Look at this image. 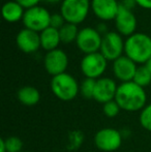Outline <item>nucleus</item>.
<instances>
[{
	"label": "nucleus",
	"instance_id": "obj_1",
	"mask_svg": "<svg viewBox=\"0 0 151 152\" xmlns=\"http://www.w3.org/2000/svg\"><path fill=\"white\" fill-rule=\"evenodd\" d=\"M115 100L121 110L126 112L142 111L146 106L147 95L143 87L137 85L135 82L121 83L117 88Z\"/></svg>",
	"mask_w": 151,
	"mask_h": 152
},
{
	"label": "nucleus",
	"instance_id": "obj_2",
	"mask_svg": "<svg viewBox=\"0 0 151 152\" xmlns=\"http://www.w3.org/2000/svg\"><path fill=\"white\" fill-rule=\"evenodd\" d=\"M124 53L136 63L145 64L151 58V37L145 33H133L125 40Z\"/></svg>",
	"mask_w": 151,
	"mask_h": 152
},
{
	"label": "nucleus",
	"instance_id": "obj_3",
	"mask_svg": "<svg viewBox=\"0 0 151 152\" xmlns=\"http://www.w3.org/2000/svg\"><path fill=\"white\" fill-rule=\"evenodd\" d=\"M50 87L53 94L63 102L73 100L80 93V85L76 79L67 72L52 77Z\"/></svg>",
	"mask_w": 151,
	"mask_h": 152
},
{
	"label": "nucleus",
	"instance_id": "obj_4",
	"mask_svg": "<svg viewBox=\"0 0 151 152\" xmlns=\"http://www.w3.org/2000/svg\"><path fill=\"white\" fill-rule=\"evenodd\" d=\"M89 8V0H63L60 7V14L67 23L77 25L86 19Z\"/></svg>",
	"mask_w": 151,
	"mask_h": 152
},
{
	"label": "nucleus",
	"instance_id": "obj_5",
	"mask_svg": "<svg viewBox=\"0 0 151 152\" xmlns=\"http://www.w3.org/2000/svg\"><path fill=\"white\" fill-rule=\"evenodd\" d=\"M22 20L25 28L36 32H42L46 28L50 27L51 15L44 7L36 5L25 10Z\"/></svg>",
	"mask_w": 151,
	"mask_h": 152
},
{
	"label": "nucleus",
	"instance_id": "obj_6",
	"mask_svg": "<svg viewBox=\"0 0 151 152\" xmlns=\"http://www.w3.org/2000/svg\"><path fill=\"white\" fill-rule=\"evenodd\" d=\"M108 60L101 52L87 54L81 61V70L85 78L97 80L101 77L107 68Z\"/></svg>",
	"mask_w": 151,
	"mask_h": 152
},
{
	"label": "nucleus",
	"instance_id": "obj_7",
	"mask_svg": "<svg viewBox=\"0 0 151 152\" xmlns=\"http://www.w3.org/2000/svg\"><path fill=\"white\" fill-rule=\"evenodd\" d=\"M94 144L97 149L104 152H113L120 148L122 144V136L115 128H101L95 134Z\"/></svg>",
	"mask_w": 151,
	"mask_h": 152
},
{
	"label": "nucleus",
	"instance_id": "obj_8",
	"mask_svg": "<svg viewBox=\"0 0 151 152\" xmlns=\"http://www.w3.org/2000/svg\"><path fill=\"white\" fill-rule=\"evenodd\" d=\"M124 51V42L119 33L110 31L104 35L99 52L108 61H115L122 56Z\"/></svg>",
	"mask_w": 151,
	"mask_h": 152
},
{
	"label": "nucleus",
	"instance_id": "obj_9",
	"mask_svg": "<svg viewBox=\"0 0 151 152\" xmlns=\"http://www.w3.org/2000/svg\"><path fill=\"white\" fill-rule=\"evenodd\" d=\"M101 40L103 37L101 36L98 30L91 27H85L79 30L76 42L80 51L87 55L98 52L101 50Z\"/></svg>",
	"mask_w": 151,
	"mask_h": 152
},
{
	"label": "nucleus",
	"instance_id": "obj_10",
	"mask_svg": "<svg viewBox=\"0 0 151 152\" xmlns=\"http://www.w3.org/2000/svg\"><path fill=\"white\" fill-rule=\"evenodd\" d=\"M44 64L49 75H51L52 77L58 76L66 70L69 65V57L64 51L60 49H55L46 54Z\"/></svg>",
	"mask_w": 151,
	"mask_h": 152
},
{
	"label": "nucleus",
	"instance_id": "obj_11",
	"mask_svg": "<svg viewBox=\"0 0 151 152\" xmlns=\"http://www.w3.org/2000/svg\"><path fill=\"white\" fill-rule=\"evenodd\" d=\"M118 86L111 78H99L96 80L93 99L99 104H106L115 99Z\"/></svg>",
	"mask_w": 151,
	"mask_h": 152
},
{
	"label": "nucleus",
	"instance_id": "obj_12",
	"mask_svg": "<svg viewBox=\"0 0 151 152\" xmlns=\"http://www.w3.org/2000/svg\"><path fill=\"white\" fill-rule=\"evenodd\" d=\"M115 25L118 32L122 35L131 36L137 28V19L133 12L120 4L118 14L115 18Z\"/></svg>",
	"mask_w": 151,
	"mask_h": 152
},
{
	"label": "nucleus",
	"instance_id": "obj_13",
	"mask_svg": "<svg viewBox=\"0 0 151 152\" xmlns=\"http://www.w3.org/2000/svg\"><path fill=\"white\" fill-rule=\"evenodd\" d=\"M137 63L127 56H121L113 61V72L116 79L122 83L131 82L137 72Z\"/></svg>",
	"mask_w": 151,
	"mask_h": 152
},
{
	"label": "nucleus",
	"instance_id": "obj_14",
	"mask_svg": "<svg viewBox=\"0 0 151 152\" xmlns=\"http://www.w3.org/2000/svg\"><path fill=\"white\" fill-rule=\"evenodd\" d=\"M17 46L24 53H34L42 47L40 35L38 32L30 30L28 28L22 29L16 37Z\"/></svg>",
	"mask_w": 151,
	"mask_h": 152
},
{
	"label": "nucleus",
	"instance_id": "obj_15",
	"mask_svg": "<svg viewBox=\"0 0 151 152\" xmlns=\"http://www.w3.org/2000/svg\"><path fill=\"white\" fill-rule=\"evenodd\" d=\"M120 3L117 0H92L91 8L97 18L104 21L115 20Z\"/></svg>",
	"mask_w": 151,
	"mask_h": 152
},
{
	"label": "nucleus",
	"instance_id": "obj_16",
	"mask_svg": "<svg viewBox=\"0 0 151 152\" xmlns=\"http://www.w3.org/2000/svg\"><path fill=\"white\" fill-rule=\"evenodd\" d=\"M40 35V45L42 48L47 50L48 52L58 49V45L61 42L59 30L53 27H48L39 33Z\"/></svg>",
	"mask_w": 151,
	"mask_h": 152
},
{
	"label": "nucleus",
	"instance_id": "obj_17",
	"mask_svg": "<svg viewBox=\"0 0 151 152\" xmlns=\"http://www.w3.org/2000/svg\"><path fill=\"white\" fill-rule=\"evenodd\" d=\"M17 98L27 107L35 106L40 100V92L33 86H23L17 92Z\"/></svg>",
	"mask_w": 151,
	"mask_h": 152
},
{
	"label": "nucleus",
	"instance_id": "obj_18",
	"mask_svg": "<svg viewBox=\"0 0 151 152\" xmlns=\"http://www.w3.org/2000/svg\"><path fill=\"white\" fill-rule=\"evenodd\" d=\"M24 7L17 1H8L2 6V17L7 22H17L24 17Z\"/></svg>",
	"mask_w": 151,
	"mask_h": 152
},
{
	"label": "nucleus",
	"instance_id": "obj_19",
	"mask_svg": "<svg viewBox=\"0 0 151 152\" xmlns=\"http://www.w3.org/2000/svg\"><path fill=\"white\" fill-rule=\"evenodd\" d=\"M59 34H60L61 42H64V44H71V42L77 40L79 34L78 27L75 24L66 22L59 29Z\"/></svg>",
	"mask_w": 151,
	"mask_h": 152
},
{
	"label": "nucleus",
	"instance_id": "obj_20",
	"mask_svg": "<svg viewBox=\"0 0 151 152\" xmlns=\"http://www.w3.org/2000/svg\"><path fill=\"white\" fill-rule=\"evenodd\" d=\"M133 82H135L137 85L145 88L146 86L151 83V72L146 68L145 65H141L138 66L137 72L135 74V77H133Z\"/></svg>",
	"mask_w": 151,
	"mask_h": 152
},
{
	"label": "nucleus",
	"instance_id": "obj_21",
	"mask_svg": "<svg viewBox=\"0 0 151 152\" xmlns=\"http://www.w3.org/2000/svg\"><path fill=\"white\" fill-rule=\"evenodd\" d=\"M95 84H96V80L85 78L84 81H82V83L80 84V94L86 99H91V98L93 99Z\"/></svg>",
	"mask_w": 151,
	"mask_h": 152
},
{
	"label": "nucleus",
	"instance_id": "obj_22",
	"mask_svg": "<svg viewBox=\"0 0 151 152\" xmlns=\"http://www.w3.org/2000/svg\"><path fill=\"white\" fill-rule=\"evenodd\" d=\"M6 146V152H22L23 150V141L18 137H8L4 139Z\"/></svg>",
	"mask_w": 151,
	"mask_h": 152
},
{
	"label": "nucleus",
	"instance_id": "obj_23",
	"mask_svg": "<svg viewBox=\"0 0 151 152\" xmlns=\"http://www.w3.org/2000/svg\"><path fill=\"white\" fill-rule=\"evenodd\" d=\"M140 124L144 129L151 132V104H146L140 113Z\"/></svg>",
	"mask_w": 151,
	"mask_h": 152
},
{
	"label": "nucleus",
	"instance_id": "obj_24",
	"mask_svg": "<svg viewBox=\"0 0 151 152\" xmlns=\"http://www.w3.org/2000/svg\"><path fill=\"white\" fill-rule=\"evenodd\" d=\"M120 111L121 108L119 107V104H117V102L115 99L103 104V112L105 114V116L108 117V118H114V117H116L120 113Z\"/></svg>",
	"mask_w": 151,
	"mask_h": 152
},
{
	"label": "nucleus",
	"instance_id": "obj_25",
	"mask_svg": "<svg viewBox=\"0 0 151 152\" xmlns=\"http://www.w3.org/2000/svg\"><path fill=\"white\" fill-rule=\"evenodd\" d=\"M66 23L65 19L63 18V16L61 14H52L51 15V20H50V27L56 29H60L63 25Z\"/></svg>",
	"mask_w": 151,
	"mask_h": 152
},
{
	"label": "nucleus",
	"instance_id": "obj_26",
	"mask_svg": "<svg viewBox=\"0 0 151 152\" xmlns=\"http://www.w3.org/2000/svg\"><path fill=\"white\" fill-rule=\"evenodd\" d=\"M16 1L19 4H21L24 8L28 10V8H31L33 6H36L40 0H16Z\"/></svg>",
	"mask_w": 151,
	"mask_h": 152
},
{
	"label": "nucleus",
	"instance_id": "obj_27",
	"mask_svg": "<svg viewBox=\"0 0 151 152\" xmlns=\"http://www.w3.org/2000/svg\"><path fill=\"white\" fill-rule=\"evenodd\" d=\"M120 4L122 6H124L125 8H127V10H131V8L135 7L137 2H136V0H122V2Z\"/></svg>",
	"mask_w": 151,
	"mask_h": 152
},
{
	"label": "nucleus",
	"instance_id": "obj_28",
	"mask_svg": "<svg viewBox=\"0 0 151 152\" xmlns=\"http://www.w3.org/2000/svg\"><path fill=\"white\" fill-rule=\"evenodd\" d=\"M138 5H140L143 8L151 10V0H136Z\"/></svg>",
	"mask_w": 151,
	"mask_h": 152
},
{
	"label": "nucleus",
	"instance_id": "obj_29",
	"mask_svg": "<svg viewBox=\"0 0 151 152\" xmlns=\"http://www.w3.org/2000/svg\"><path fill=\"white\" fill-rule=\"evenodd\" d=\"M0 152H6V146L4 139H0Z\"/></svg>",
	"mask_w": 151,
	"mask_h": 152
},
{
	"label": "nucleus",
	"instance_id": "obj_30",
	"mask_svg": "<svg viewBox=\"0 0 151 152\" xmlns=\"http://www.w3.org/2000/svg\"><path fill=\"white\" fill-rule=\"evenodd\" d=\"M144 65H145V66H146V68H147V69L151 72V58H150L147 62H146V63L144 64Z\"/></svg>",
	"mask_w": 151,
	"mask_h": 152
},
{
	"label": "nucleus",
	"instance_id": "obj_31",
	"mask_svg": "<svg viewBox=\"0 0 151 152\" xmlns=\"http://www.w3.org/2000/svg\"><path fill=\"white\" fill-rule=\"evenodd\" d=\"M44 1L51 2V3H55V2H58V1H60V0H44Z\"/></svg>",
	"mask_w": 151,
	"mask_h": 152
},
{
	"label": "nucleus",
	"instance_id": "obj_32",
	"mask_svg": "<svg viewBox=\"0 0 151 152\" xmlns=\"http://www.w3.org/2000/svg\"><path fill=\"white\" fill-rule=\"evenodd\" d=\"M23 152H29V151H23Z\"/></svg>",
	"mask_w": 151,
	"mask_h": 152
}]
</instances>
